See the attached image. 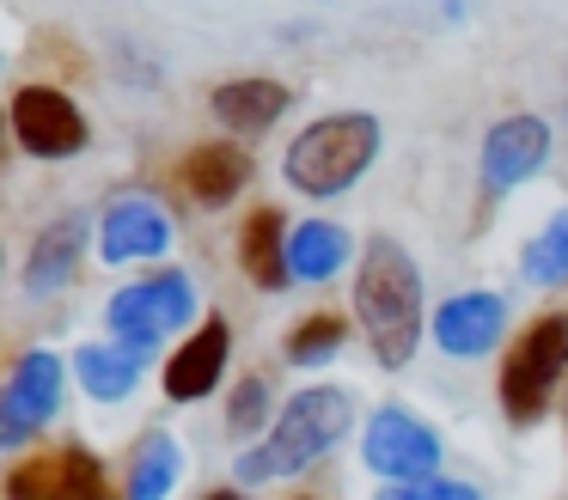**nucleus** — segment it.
Segmentation results:
<instances>
[{
	"label": "nucleus",
	"mask_w": 568,
	"mask_h": 500,
	"mask_svg": "<svg viewBox=\"0 0 568 500\" xmlns=\"http://www.w3.org/2000/svg\"><path fill=\"white\" fill-rule=\"evenodd\" d=\"M80 256H87V214H62L38 232L26 256V293L31 299H55L68 280L80 275Z\"/></svg>",
	"instance_id": "nucleus-14"
},
{
	"label": "nucleus",
	"mask_w": 568,
	"mask_h": 500,
	"mask_svg": "<svg viewBox=\"0 0 568 500\" xmlns=\"http://www.w3.org/2000/svg\"><path fill=\"white\" fill-rule=\"evenodd\" d=\"M226 354H233V329H226V317L196 324L184 336V348L165 360V397H172V402H202L214 385H221Z\"/></svg>",
	"instance_id": "nucleus-13"
},
{
	"label": "nucleus",
	"mask_w": 568,
	"mask_h": 500,
	"mask_svg": "<svg viewBox=\"0 0 568 500\" xmlns=\"http://www.w3.org/2000/svg\"><path fill=\"white\" fill-rule=\"evenodd\" d=\"M7 134H13V122H7V110H0V153H7Z\"/></svg>",
	"instance_id": "nucleus-25"
},
{
	"label": "nucleus",
	"mask_w": 568,
	"mask_h": 500,
	"mask_svg": "<svg viewBox=\"0 0 568 500\" xmlns=\"http://www.w3.org/2000/svg\"><path fill=\"white\" fill-rule=\"evenodd\" d=\"M562 373H568V312H550L507 348L501 409L514 415L519 427H531L544 409H550V390L562 385Z\"/></svg>",
	"instance_id": "nucleus-5"
},
{
	"label": "nucleus",
	"mask_w": 568,
	"mask_h": 500,
	"mask_svg": "<svg viewBox=\"0 0 568 500\" xmlns=\"http://www.w3.org/2000/svg\"><path fill=\"white\" fill-rule=\"evenodd\" d=\"M178 177H184L190 202L226 207L251 183V153H245V146H233V141H202V146H190V153H184Z\"/></svg>",
	"instance_id": "nucleus-16"
},
{
	"label": "nucleus",
	"mask_w": 568,
	"mask_h": 500,
	"mask_svg": "<svg viewBox=\"0 0 568 500\" xmlns=\"http://www.w3.org/2000/svg\"><path fill=\"white\" fill-rule=\"evenodd\" d=\"M287 104H294V92H287L282 80H263V73H245V80H221L209 98L214 122L233 134H263L275 129V122L287 116Z\"/></svg>",
	"instance_id": "nucleus-15"
},
{
	"label": "nucleus",
	"mask_w": 568,
	"mask_h": 500,
	"mask_svg": "<svg viewBox=\"0 0 568 500\" xmlns=\"http://www.w3.org/2000/svg\"><path fill=\"white\" fill-rule=\"evenodd\" d=\"M348 341V324L336 312H318V317H300L294 329H287V360L294 366H324L336 348Z\"/></svg>",
	"instance_id": "nucleus-22"
},
{
	"label": "nucleus",
	"mask_w": 568,
	"mask_h": 500,
	"mask_svg": "<svg viewBox=\"0 0 568 500\" xmlns=\"http://www.w3.org/2000/svg\"><path fill=\"white\" fill-rule=\"evenodd\" d=\"M7 122H13V141L31 159H74L87 153V134H92L80 104L55 85H19L13 104H7Z\"/></svg>",
	"instance_id": "nucleus-8"
},
{
	"label": "nucleus",
	"mask_w": 568,
	"mask_h": 500,
	"mask_svg": "<svg viewBox=\"0 0 568 500\" xmlns=\"http://www.w3.org/2000/svg\"><path fill=\"white\" fill-rule=\"evenodd\" d=\"M62 390H68L62 354H50V348L19 354L13 378H7V390H0V451L31 446V439L62 415Z\"/></svg>",
	"instance_id": "nucleus-6"
},
{
	"label": "nucleus",
	"mask_w": 568,
	"mask_h": 500,
	"mask_svg": "<svg viewBox=\"0 0 568 500\" xmlns=\"http://www.w3.org/2000/svg\"><path fill=\"white\" fill-rule=\"evenodd\" d=\"M239 268H245L251 287H263V293H282L287 280H294V268H287V220L275 214V207H257V214L239 226Z\"/></svg>",
	"instance_id": "nucleus-18"
},
{
	"label": "nucleus",
	"mask_w": 568,
	"mask_h": 500,
	"mask_svg": "<svg viewBox=\"0 0 568 500\" xmlns=\"http://www.w3.org/2000/svg\"><path fill=\"white\" fill-rule=\"evenodd\" d=\"M141 373H148V354H135L129 341H87V348L74 354V378L80 390H87L92 402H123L135 397Z\"/></svg>",
	"instance_id": "nucleus-17"
},
{
	"label": "nucleus",
	"mask_w": 568,
	"mask_h": 500,
	"mask_svg": "<svg viewBox=\"0 0 568 500\" xmlns=\"http://www.w3.org/2000/svg\"><path fill=\"white\" fill-rule=\"evenodd\" d=\"M355 324L385 373H404L422 348V268L397 238H373L355 268Z\"/></svg>",
	"instance_id": "nucleus-1"
},
{
	"label": "nucleus",
	"mask_w": 568,
	"mask_h": 500,
	"mask_svg": "<svg viewBox=\"0 0 568 500\" xmlns=\"http://www.w3.org/2000/svg\"><path fill=\"white\" fill-rule=\"evenodd\" d=\"M519 275H526L531 287H556V280H568V207L526 244V251H519Z\"/></svg>",
	"instance_id": "nucleus-21"
},
{
	"label": "nucleus",
	"mask_w": 568,
	"mask_h": 500,
	"mask_svg": "<svg viewBox=\"0 0 568 500\" xmlns=\"http://www.w3.org/2000/svg\"><path fill=\"white\" fill-rule=\"evenodd\" d=\"M348 427H355V397H348L343 385H306V390H294V397L282 402V415L270 421V439H263V446H251L245 458H239V482L257 488V482H275V476L312 470L324 451L343 446Z\"/></svg>",
	"instance_id": "nucleus-2"
},
{
	"label": "nucleus",
	"mask_w": 568,
	"mask_h": 500,
	"mask_svg": "<svg viewBox=\"0 0 568 500\" xmlns=\"http://www.w3.org/2000/svg\"><path fill=\"white\" fill-rule=\"evenodd\" d=\"M428 329H434V341H440V354H453V360H483L507 329V299H495V293H453V299L434 312Z\"/></svg>",
	"instance_id": "nucleus-12"
},
{
	"label": "nucleus",
	"mask_w": 568,
	"mask_h": 500,
	"mask_svg": "<svg viewBox=\"0 0 568 500\" xmlns=\"http://www.w3.org/2000/svg\"><path fill=\"white\" fill-rule=\"evenodd\" d=\"M202 500H245V494H233V488H214V494H202Z\"/></svg>",
	"instance_id": "nucleus-26"
},
{
	"label": "nucleus",
	"mask_w": 568,
	"mask_h": 500,
	"mask_svg": "<svg viewBox=\"0 0 568 500\" xmlns=\"http://www.w3.org/2000/svg\"><path fill=\"white\" fill-rule=\"evenodd\" d=\"M379 159V116L367 110H336V116H318L312 129L294 134L282 159V177L294 183L300 195H343L367 177V165Z\"/></svg>",
	"instance_id": "nucleus-3"
},
{
	"label": "nucleus",
	"mask_w": 568,
	"mask_h": 500,
	"mask_svg": "<svg viewBox=\"0 0 568 500\" xmlns=\"http://www.w3.org/2000/svg\"><path fill=\"white\" fill-rule=\"evenodd\" d=\"M92 226H99V256H104V263H116V268H123V263H153V256H165V251H172V238H178L172 214H165L148 190L111 195Z\"/></svg>",
	"instance_id": "nucleus-10"
},
{
	"label": "nucleus",
	"mask_w": 568,
	"mask_h": 500,
	"mask_svg": "<svg viewBox=\"0 0 568 500\" xmlns=\"http://www.w3.org/2000/svg\"><path fill=\"white\" fill-rule=\"evenodd\" d=\"M104 324H111L116 341H129L135 354L153 360L165 336L196 324V280H190L184 268H160V275H148V280H129V287L111 293Z\"/></svg>",
	"instance_id": "nucleus-4"
},
{
	"label": "nucleus",
	"mask_w": 568,
	"mask_h": 500,
	"mask_svg": "<svg viewBox=\"0 0 568 500\" xmlns=\"http://www.w3.org/2000/svg\"><path fill=\"white\" fill-rule=\"evenodd\" d=\"M178 476H184V451H178V439L172 433H141V446H135V458H129V488L123 494L129 500H165L178 488Z\"/></svg>",
	"instance_id": "nucleus-20"
},
{
	"label": "nucleus",
	"mask_w": 568,
	"mask_h": 500,
	"mask_svg": "<svg viewBox=\"0 0 568 500\" xmlns=\"http://www.w3.org/2000/svg\"><path fill=\"white\" fill-rule=\"evenodd\" d=\"M355 256V244H348V232L336 226V220H306V226L287 232V268H294V280H331L343 275V263Z\"/></svg>",
	"instance_id": "nucleus-19"
},
{
	"label": "nucleus",
	"mask_w": 568,
	"mask_h": 500,
	"mask_svg": "<svg viewBox=\"0 0 568 500\" xmlns=\"http://www.w3.org/2000/svg\"><path fill=\"white\" fill-rule=\"evenodd\" d=\"M7 500H111V476L87 446H55L7 470Z\"/></svg>",
	"instance_id": "nucleus-9"
},
{
	"label": "nucleus",
	"mask_w": 568,
	"mask_h": 500,
	"mask_svg": "<svg viewBox=\"0 0 568 500\" xmlns=\"http://www.w3.org/2000/svg\"><path fill=\"white\" fill-rule=\"evenodd\" d=\"M257 421H270V385H263V378H245V385L233 390V402H226V433L245 439V433H257Z\"/></svg>",
	"instance_id": "nucleus-23"
},
{
	"label": "nucleus",
	"mask_w": 568,
	"mask_h": 500,
	"mask_svg": "<svg viewBox=\"0 0 568 500\" xmlns=\"http://www.w3.org/2000/svg\"><path fill=\"white\" fill-rule=\"evenodd\" d=\"M361 463L373 476H385V482H422V476L440 470V433L422 415L385 402L367 421V433H361Z\"/></svg>",
	"instance_id": "nucleus-7"
},
{
	"label": "nucleus",
	"mask_w": 568,
	"mask_h": 500,
	"mask_svg": "<svg viewBox=\"0 0 568 500\" xmlns=\"http://www.w3.org/2000/svg\"><path fill=\"white\" fill-rule=\"evenodd\" d=\"M379 500H483L470 482H453V476H422V482H385Z\"/></svg>",
	"instance_id": "nucleus-24"
},
{
	"label": "nucleus",
	"mask_w": 568,
	"mask_h": 500,
	"mask_svg": "<svg viewBox=\"0 0 568 500\" xmlns=\"http://www.w3.org/2000/svg\"><path fill=\"white\" fill-rule=\"evenodd\" d=\"M550 165V122L538 116H501L483 134V190L507 195L519 183H531Z\"/></svg>",
	"instance_id": "nucleus-11"
}]
</instances>
